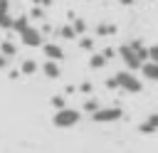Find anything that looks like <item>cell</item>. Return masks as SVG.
I'll return each instance as SVG.
<instances>
[{"label": "cell", "mask_w": 158, "mask_h": 153, "mask_svg": "<svg viewBox=\"0 0 158 153\" xmlns=\"http://www.w3.org/2000/svg\"><path fill=\"white\" fill-rule=\"evenodd\" d=\"M114 84L116 86H121V89H126V91H131V94H136V91H141V81H138V76H133V72H118L116 76H114Z\"/></svg>", "instance_id": "6da1fadb"}, {"label": "cell", "mask_w": 158, "mask_h": 153, "mask_svg": "<svg viewBox=\"0 0 158 153\" xmlns=\"http://www.w3.org/2000/svg\"><path fill=\"white\" fill-rule=\"evenodd\" d=\"M77 121H79V111H74V109H59L54 114V126H59V128H69Z\"/></svg>", "instance_id": "7a4b0ae2"}, {"label": "cell", "mask_w": 158, "mask_h": 153, "mask_svg": "<svg viewBox=\"0 0 158 153\" xmlns=\"http://www.w3.org/2000/svg\"><path fill=\"white\" fill-rule=\"evenodd\" d=\"M118 54L123 57V62H126L128 72H133V69H141V64H143V62H141V57H138V54H136V52H133L128 44H123V47L118 49Z\"/></svg>", "instance_id": "3957f363"}, {"label": "cell", "mask_w": 158, "mask_h": 153, "mask_svg": "<svg viewBox=\"0 0 158 153\" xmlns=\"http://www.w3.org/2000/svg\"><path fill=\"white\" fill-rule=\"evenodd\" d=\"M20 37H22V42H25L27 47H40V44H42V35H40V30L32 27V25H30L25 32H20Z\"/></svg>", "instance_id": "277c9868"}, {"label": "cell", "mask_w": 158, "mask_h": 153, "mask_svg": "<svg viewBox=\"0 0 158 153\" xmlns=\"http://www.w3.org/2000/svg\"><path fill=\"white\" fill-rule=\"evenodd\" d=\"M116 118H121V109H96L94 111V121H99V123H109Z\"/></svg>", "instance_id": "5b68a950"}, {"label": "cell", "mask_w": 158, "mask_h": 153, "mask_svg": "<svg viewBox=\"0 0 158 153\" xmlns=\"http://www.w3.org/2000/svg\"><path fill=\"white\" fill-rule=\"evenodd\" d=\"M42 49H44V54H47V62H59V59L64 57V52H62L59 44H52V42H49V44H44Z\"/></svg>", "instance_id": "8992f818"}, {"label": "cell", "mask_w": 158, "mask_h": 153, "mask_svg": "<svg viewBox=\"0 0 158 153\" xmlns=\"http://www.w3.org/2000/svg\"><path fill=\"white\" fill-rule=\"evenodd\" d=\"M141 72H143V76H146L148 81H156V79H158V64H156V62H143V64H141Z\"/></svg>", "instance_id": "52a82bcc"}, {"label": "cell", "mask_w": 158, "mask_h": 153, "mask_svg": "<svg viewBox=\"0 0 158 153\" xmlns=\"http://www.w3.org/2000/svg\"><path fill=\"white\" fill-rule=\"evenodd\" d=\"M42 72H44L49 79H57V76H59V64H57V62H44V64H42Z\"/></svg>", "instance_id": "ba28073f"}, {"label": "cell", "mask_w": 158, "mask_h": 153, "mask_svg": "<svg viewBox=\"0 0 158 153\" xmlns=\"http://www.w3.org/2000/svg\"><path fill=\"white\" fill-rule=\"evenodd\" d=\"M10 27H12V30H15V32H25V30H27V27H30V20H27V17H25V15H20V17H17V20H12V25H10Z\"/></svg>", "instance_id": "9c48e42d"}, {"label": "cell", "mask_w": 158, "mask_h": 153, "mask_svg": "<svg viewBox=\"0 0 158 153\" xmlns=\"http://www.w3.org/2000/svg\"><path fill=\"white\" fill-rule=\"evenodd\" d=\"M0 54H2V57H12V54H15V44H12V42H2V44H0Z\"/></svg>", "instance_id": "30bf717a"}, {"label": "cell", "mask_w": 158, "mask_h": 153, "mask_svg": "<svg viewBox=\"0 0 158 153\" xmlns=\"http://www.w3.org/2000/svg\"><path fill=\"white\" fill-rule=\"evenodd\" d=\"M20 72H25V74H32V72H37V62H32V59H25V62H22V67H20Z\"/></svg>", "instance_id": "8fae6325"}, {"label": "cell", "mask_w": 158, "mask_h": 153, "mask_svg": "<svg viewBox=\"0 0 158 153\" xmlns=\"http://www.w3.org/2000/svg\"><path fill=\"white\" fill-rule=\"evenodd\" d=\"M89 64H91L94 69H99V67H104V64H106V57H104V54H94Z\"/></svg>", "instance_id": "7c38bea8"}, {"label": "cell", "mask_w": 158, "mask_h": 153, "mask_svg": "<svg viewBox=\"0 0 158 153\" xmlns=\"http://www.w3.org/2000/svg\"><path fill=\"white\" fill-rule=\"evenodd\" d=\"M156 121H158V116H151V118L146 121V126H143V131H146V133H151V131H156Z\"/></svg>", "instance_id": "4fadbf2b"}, {"label": "cell", "mask_w": 158, "mask_h": 153, "mask_svg": "<svg viewBox=\"0 0 158 153\" xmlns=\"http://www.w3.org/2000/svg\"><path fill=\"white\" fill-rule=\"evenodd\" d=\"M79 47H81V49H94V42H91L89 37H81V39H79Z\"/></svg>", "instance_id": "5bb4252c"}, {"label": "cell", "mask_w": 158, "mask_h": 153, "mask_svg": "<svg viewBox=\"0 0 158 153\" xmlns=\"http://www.w3.org/2000/svg\"><path fill=\"white\" fill-rule=\"evenodd\" d=\"M96 32H99V35H111V32H114V27H111V25H99V27H96Z\"/></svg>", "instance_id": "9a60e30c"}, {"label": "cell", "mask_w": 158, "mask_h": 153, "mask_svg": "<svg viewBox=\"0 0 158 153\" xmlns=\"http://www.w3.org/2000/svg\"><path fill=\"white\" fill-rule=\"evenodd\" d=\"M84 27H86V25H84V20H77V22H74V27H72V30H74V32H77V35H79V32H84Z\"/></svg>", "instance_id": "2e32d148"}, {"label": "cell", "mask_w": 158, "mask_h": 153, "mask_svg": "<svg viewBox=\"0 0 158 153\" xmlns=\"http://www.w3.org/2000/svg\"><path fill=\"white\" fill-rule=\"evenodd\" d=\"M52 106H57V109H64V96H54V99H52Z\"/></svg>", "instance_id": "e0dca14e"}, {"label": "cell", "mask_w": 158, "mask_h": 153, "mask_svg": "<svg viewBox=\"0 0 158 153\" xmlns=\"http://www.w3.org/2000/svg\"><path fill=\"white\" fill-rule=\"evenodd\" d=\"M7 5H10L7 0H0V17H2V15H7Z\"/></svg>", "instance_id": "ac0fdd59"}, {"label": "cell", "mask_w": 158, "mask_h": 153, "mask_svg": "<svg viewBox=\"0 0 158 153\" xmlns=\"http://www.w3.org/2000/svg\"><path fill=\"white\" fill-rule=\"evenodd\" d=\"M62 37H74V30L72 27H62Z\"/></svg>", "instance_id": "d6986e66"}, {"label": "cell", "mask_w": 158, "mask_h": 153, "mask_svg": "<svg viewBox=\"0 0 158 153\" xmlns=\"http://www.w3.org/2000/svg\"><path fill=\"white\" fill-rule=\"evenodd\" d=\"M96 106H99V104H96L94 99H91V101H86V109H91V111H96Z\"/></svg>", "instance_id": "ffe728a7"}, {"label": "cell", "mask_w": 158, "mask_h": 153, "mask_svg": "<svg viewBox=\"0 0 158 153\" xmlns=\"http://www.w3.org/2000/svg\"><path fill=\"white\" fill-rule=\"evenodd\" d=\"M5 64H7V57H2V54H0V69H2Z\"/></svg>", "instance_id": "44dd1931"}, {"label": "cell", "mask_w": 158, "mask_h": 153, "mask_svg": "<svg viewBox=\"0 0 158 153\" xmlns=\"http://www.w3.org/2000/svg\"><path fill=\"white\" fill-rule=\"evenodd\" d=\"M118 2H121V5H131L133 0H118Z\"/></svg>", "instance_id": "7402d4cb"}, {"label": "cell", "mask_w": 158, "mask_h": 153, "mask_svg": "<svg viewBox=\"0 0 158 153\" xmlns=\"http://www.w3.org/2000/svg\"><path fill=\"white\" fill-rule=\"evenodd\" d=\"M37 2H42V5H49V0H37Z\"/></svg>", "instance_id": "603a6c76"}]
</instances>
